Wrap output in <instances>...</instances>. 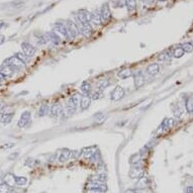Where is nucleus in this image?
Returning a JSON list of instances; mask_svg holds the SVG:
<instances>
[{"label":"nucleus","mask_w":193,"mask_h":193,"mask_svg":"<svg viewBox=\"0 0 193 193\" xmlns=\"http://www.w3.org/2000/svg\"><path fill=\"white\" fill-rule=\"evenodd\" d=\"M125 2L126 7L128 8L129 11L136 9V7H137V2H136V0H125Z\"/></svg>","instance_id":"obj_31"},{"label":"nucleus","mask_w":193,"mask_h":193,"mask_svg":"<svg viewBox=\"0 0 193 193\" xmlns=\"http://www.w3.org/2000/svg\"><path fill=\"white\" fill-rule=\"evenodd\" d=\"M144 2H145L146 4H152L153 2H154V0H143Z\"/></svg>","instance_id":"obj_48"},{"label":"nucleus","mask_w":193,"mask_h":193,"mask_svg":"<svg viewBox=\"0 0 193 193\" xmlns=\"http://www.w3.org/2000/svg\"><path fill=\"white\" fill-rule=\"evenodd\" d=\"M141 159H142L141 154H139V153H136V154L131 155V156L129 157L128 162L132 166H137V165H139V163L141 162Z\"/></svg>","instance_id":"obj_22"},{"label":"nucleus","mask_w":193,"mask_h":193,"mask_svg":"<svg viewBox=\"0 0 193 193\" xmlns=\"http://www.w3.org/2000/svg\"><path fill=\"white\" fill-rule=\"evenodd\" d=\"M70 156H71L70 150L63 149V150H61V152H60V154H59V161L61 163H64V162H66V161H68Z\"/></svg>","instance_id":"obj_19"},{"label":"nucleus","mask_w":193,"mask_h":193,"mask_svg":"<svg viewBox=\"0 0 193 193\" xmlns=\"http://www.w3.org/2000/svg\"><path fill=\"white\" fill-rule=\"evenodd\" d=\"M132 75H134V73H132V71L128 68L122 69V70H120L119 73H117V76L122 79H128L129 77H131Z\"/></svg>","instance_id":"obj_21"},{"label":"nucleus","mask_w":193,"mask_h":193,"mask_svg":"<svg viewBox=\"0 0 193 193\" xmlns=\"http://www.w3.org/2000/svg\"><path fill=\"white\" fill-rule=\"evenodd\" d=\"M149 183H150L149 178L147 177V176H144V175H143L142 177H140L139 179H138V182L136 184V187H137L138 189H145L146 187H148Z\"/></svg>","instance_id":"obj_16"},{"label":"nucleus","mask_w":193,"mask_h":193,"mask_svg":"<svg viewBox=\"0 0 193 193\" xmlns=\"http://www.w3.org/2000/svg\"><path fill=\"white\" fill-rule=\"evenodd\" d=\"M0 193H11V187L6 183H0Z\"/></svg>","instance_id":"obj_33"},{"label":"nucleus","mask_w":193,"mask_h":193,"mask_svg":"<svg viewBox=\"0 0 193 193\" xmlns=\"http://www.w3.org/2000/svg\"><path fill=\"white\" fill-rule=\"evenodd\" d=\"M90 103H91V98L89 95H82L81 96V99H80V108L82 109V110H86L89 106H90Z\"/></svg>","instance_id":"obj_14"},{"label":"nucleus","mask_w":193,"mask_h":193,"mask_svg":"<svg viewBox=\"0 0 193 193\" xmlns=\"http://www.w3.org/2000/svg\"><path fill=\"white\" fill-rule=\"evenodd\" d=\"M145 81H146V80H145V76H144V75L141 73V72L137 73L134 76V87H136L137 89L143 87V86L145 85Z\"/></svg>","instance_id":"obj_10"},{"label":"nucleus","mask_w":193,"mask_h":193,"mask_svg":"<svg viewBox=\"0 0 193 193\" xmlns=\"http://www.w3.org/2000/svg\"><path fill=\"white\" fill-rule=\"evenodd\" d=\"M97 153V148L95 146L93 147H89V148H86L83 152V156H84L85 159L90 160L93 159V157L95 156V154Z\"/></svg>","instance_id":"obj_12"},{"label":"nucleus","mask_w":193,"mask_h":193,"mask_svg":"<svg viewBox=\"0 0 193 193\" xmlns=\"http://www.w3.org/2000/svg\"><path fill=\"white\" fill-rule=\"evenodd\" d=\"M21 49L24 55H27L28 58L33 57L36 53V49L33 47V45L28 44V43H22L21 44Z\"/></svg>","instance_id":"obj_6"},{"label":"nucleus","mask_w":193,"mask_h":193,"mask_svg":"<svg viewBox=\"0 0 193 193\" xmlns=\"http://www.w3.org/2000/svg\"><path fill=\"white\" fill-rule=\"evenodd\" d=\"M81 91L83 92L84 95H89L91 91V84L89 82H83L81 85Z\"/></svg>","instance_id":"obj_26"},{"label":"nucleus","mask_w":193,"mask_h":193,"mask_svg":"<svg viewBox=\"0 0 193 193\" xmlns=\"http://www.w3.org/2000/svg\"><path fill=\"white\" fill-rule=\"evenodd\" d=\"M14 116V113H3L1 112L0 113V122L4 123V125H8V123L11 122Z\"/></svg>","instance_id":"obj_20"},{"label":"nucleus","mask_w":193,"mask_h":193,"mask_svg":"<svg viewBox=\"0 0 193 193\" xmlns=\"http://www.w3.org/2000/svg\"><path fill=\"white\" fill-rule=\"evenodd\" d=\"M14 147V144L13 143H8V144H4V146H2L1 147V149H10V148H13Z\"/></svg>","instance_id":"obj_42"},{"label":"nucleus","mask_w":193,"mask_h":193,"mask_svg":"<svg viewBox=\"0 0 193 193\" xmlns=\"http://www.w3.org/2000/svg\"><path fill=\"white\" fill-rule=\"evenodd\" d=\"M158 60H159V61H162V62L169 61V60H171V55L167 54V53H163L158 57Z\"/></svg>","instance_id":"obj_38"},{"label":"nucleus","mask_w":193,"mask_h":193,"mask_svg":"<svg viewBox=\"0 0 193 193\" xmlns=\"http://www.w3.org/2000/svg\"><path fill=\"white\" fill-rule=\"evenodd\" d=\"M5 64L9 65L10 67H12L14 70H21V69H24L25 67V64L21 60H19L16 56H12L10 58L6 59L5 61Z\"/></svg>","instance_id":"obj_1"},{"label":"nucleus","mask_w":193,"mask_h":193,"mask_svg":"<svg viewBox=\"0 0 193 193\" xmlns=\"http://www.w3.org/2000/svg\"><path fill=\"white\" fill-rule=\"evenodd\" d=\"M5 78H6V77H5L3 74H1V73H0V83H1V82H3L4 80H5Z\"/></svg>","instance_id":"obj_47"},{"label":"nucleus","mask_w":193,"mask_h":193,"mask_svg":"<svg viewBox=\"0 0 193 193\" xmlns=\"http://www.w3.org/2000/svg\"><path fill=\"white\" fill-rule=\"evenodd\" d=\"M184 54H185V52L183 51L182 47H177L174 49V51H173V57L176 58V59H180V58H182L184 56Z\"/></svg>","instance_id":"obj_24"},{"label":"nucleus","mask_w":193,"mask_h":193,"mask_svg":"<svg viewBox=\"0 0 193 193\" xmlns=\"http://www.w3.org/2000/svg\"><path fill=\"white\" fill-rule=\"evenodd\" d=\"M160 72V66L157 63H153V64H150L148 67H147V73L151 76H155Z\"/></svg>","instance_id":"obj_15"},{"label":"nucleus","mask_w":193,"mask_h":193,"mask_svg":"<svg viewBox=\"0 0 193 193\" xmlns=\"http://www.w3.org/2000/svg\"><path fill=\"white\" fill-rule=\"evenodd\" d=\"M0 107H1V103H0Z\"/></svg>","instance_id":"obj_51"},{"label":"nucleus","mask_w":193,"mask_h":193,"mask_svg":"<svg viewBox=\"0 0 193 193\" xmlns=\"http://www.w3.org/2000/svg\"><path fill=\"white\" fill-rule=\"evenodd\" d=\"M105 120V116L103 114H101V116H100V119H98L96 120V122H97V125H101V123L104 122Z\"/></svg>","instance_id":"obj_43"},{"label":"nucleus","mask_w":193,"mask_h":193,"mask_svg":"<svg viewBox=\"0 0 193 193\" xmlns=\"http://www.w3.org/2000/svg\"><path fill=\"white\" fill-rule=\"evenodd\" d=\"M181 47H182L183 51L185 52V53H191L193 51V45L191 43H185V44H183Z\"/></svg>","instance_id":"obj_35"},{"label":"nucleus","mask_w":193,"mask_h":193,"mask_svg":"<svg viewBox=\"0 0 193 193\" xmlns=\"http://www.w3.org/2000/svg\"><path fill=\"white\" fill-rule=\"evenodd\" d=\"M101 97H102V92L99 91V90H97V91H94L93 93L91 94L90 98L92 100H98V99L101 98Z\"/></svg>","instance_id":"obj_39"},{"label":"nucleus","mask_w":193,"mask_h":193,"mask_svg":"<svg viewBox=\"0 0 193 193\" xmlns=\"http://www.w3.org/2000/svg\"><path fill=\"white\" fill-rule=\"evenodd\" d=\"M54 33H56L59 37H64V39H67V37H69L67 27H66V25L63 24H55Z\"/></svg>","instance_id":"obj_3"},{"label":"nucleus","mask_w":193,"mask_h":193,"mask_svg":"<svg viewBox=\"0 0 193 193\" xmlns=\"http://www.w3.org/2000/svg\"><path fill=\"white\" fill-rule=\"evenodd\" d=\"M4 182L7 184L8 186L12 187L14 185H16L15 182V176H13L12 174H7L4 178Z\"/></svg>","instance_id":"obj_23"},{"label":"nucleus","mask_w":193,"mask_h":193,"mask_svg":"<svg viewBox=\"0 0 193 193\" xmlns=\"http://www.w3.org/2000/svg\"><path fill=\"white\" fill-rule=\"evenodd\" d=\"M15 56H16L17 58H18L19 60H21V61L24 62V64H27V63L30 62V58H28V57L27 56V55H24V53H17V54L15 55Z\"/></svg>","instance_id":"obj_36"},{"label":"nucleus","mask_w":193,"mask_h":193,"mask_svg":"<svg viewBox=\"0 0 193 193\" xmlns=\"http://www.w3.org/2000/svg\"><path fill=\"white\" fill-rule=\"evenodd\" d=\"M82 33L85 37H89L92 34V27L90 24H83L82 25Z\"/></svg>","instance_id":"obj_25"},{"label":"nucleus","mask_w":193,"mask_h":193,"mask_svg":"<svg viewBox=\"0 0 193 193\" xmlns=\"http://www.w3.org/2000/svg\"><path fill=\"white\" fill-rule=\"evenodd\" d=\"M125 193H138V191L134 189H128V190H125Z\"/></svg>","instance_id":"obj_45"},{"label":"nucleus","mask_w":193,"mask_h":193,"mask_svg":"<svg viewBox=\"0 0 193 193\" xmlns=\"http://www.w3.org/2000/svg\"><path fill=\"white\" fill-rule=\"evenodd\" d=\"M105 180H106V176H105L104 174H99V175H96V176L94 177V181H95V182L103 183Z\"/></svg>","instance_id":"obj_40"},{"label":"nucleus","mask_w":193,"mask_h":193,"mask_svg":"<svg viewBox=\"0 0 193 193\" xmlns=\"http://www.w3.org/2000/svg\"><path fill=\"white\" fill-rule=\"evenodd\" d=\"M88 189L95 193H103L106 191V186L100 182H91L88 184Z\"/></svg>","instance_id":"obj_5"},{"label":"nucleus","mask_w":193,"mask_h":193,"mask_svg":"<svg viewBox=\"0 0 193 193\" xmlns=\"http://www.w3.org/2000/svg\"><path fill=\"white\" fill-rule=\"evenodd\" d=\"M80 155H81V152H80V151H73V152H71V156L70 157L73 160H77L80 157Z\"/></svg>","instance_id":"obj_41"},{"label":"nucleus","mask_w":193,"mask_h":193,"mask_svg":"<svg viewBox=\"0 0 193 193\" xmlns=\"http://www.w3.org/2000/svg\"><path fill=\"white\" fill-rule=\"evenodd\" d=\"M186 106V110L189 112V113H193V99L192 98H187L185 102Z\"/></svg>","instance_id":"obj_32"},{"label":"nucleus","mask_w":193,"mask_h":193,"mask_svg":"<svg viewBox=\"0 0 193 193\" xmlns=\"http://www.w3.org/2000/svg\"><path fill=\"white\" fill-rule=\"evenodd\" d=\"M78 19L81 22V25L88 24L89 21H90V14H89L86 10H80L78 12Z\"/></svg>","instance_id":"obj_11"},{"label":"nucleus","mask_w":193,"mask_h":193,"mask_svg":"<svg viewBox=\"0 0 193 193\" xmlns=\"http://www.w3.org/2000/svg\"><path fill=\"white\" fill-rule=\"evenodd\" d=\"M66 27H67L69 37L75 39V37H76L79 34L78 27H77V24H75L73 21H71V19H68V21H67V24H66Z\"/></svg>","instance_id":"obj_2"},{"label":"nucleus","mask_w":193,"mask_h":193,"mask_svg":"<svg viewBox=\"0 0 193 193\" xmlns=\"http://www.w3.org/2000/svg\"><path fill=\"white\" fill-rule=\"evenodd\" d=\"M18 153H14V154H12V155H10V156H9V159L10 160H12V159H14V158H16L17 156H18Z\"/></svg>","instance_id":"obj_46"},{"label":"nucleus","mask_w":193,"mask_h":193,"mask_svg":"<svg viewBox=\"0 0 193 193\" xmlns=\"http://www.w3.org/2000/svg\"><path fill=\"white\" fill-rule=\"evenodd\" d=\"M14 72H15V70L12 68V67H10L9 65H3L1 68H0V73L1 74H3L5 77H10V76H12V75L14 74Z\"/></svg>","instance_id":"obj_18"},{"label":"nucleus","mask_w":193,"mask_h":193,"mask_svg":"<svg viewBox=\"0 0 193 193\" xmlns=\"http://www.w3.org/2000/svg\"><path fill=\"white\" fill-rule=\"evenodd\" d=\"M172 125H174V119H166L162 122V125H161L160 129H164L165 128H171Z\"/></svg>","instance_id":"obj_29"},{"label":"nucleus","mask_w":193,"mask_h":193,"mask_svg":"<svg viewBox=\"0 0 193 193\" xmlns=\"http://www.w3.org/2000/svg\"><path fill=\"white\" fill-rule=\"evenodd\" d=\"M90 21L95 25L101 24L102 21H101V16H100V12H98L97 10H94L93 12L90 14Z\"/></svg>","instance_id":"obj_17"},{"label":"nucleus","mask_w":193,"mask_h":193,"mask_svg":"<svg viewBox=\"0 0 193 193\" xmlns=\"http://www.w3.org/2000/svg\"><path fill=\"white\" fill-rule=\"evenodd\" d=\"M15 182L18 186H24L27 182V177L24 176H18V177H15Z\"/></svg>","instance_id":"obj_34"},{"label":"nucleus","mask_w":193,"mask_h":193,"mask_svg":"<svg viewBox=\"0 0 193 193\" xmlns=\"http://www.w3.org/2000/svg\"><path fill=\"white\" fill-rule=\"evenodd\" d=\"M159 1H166V0H159Z\"/></svg>","instance_id":"obj_50"},{"label":"nucleus","mask_w":193,"mask_h":193,"mask_svg":"<svg viewBox=\"0 0 193 193\" xmlns=\"http://www.w3.org/2000/svg\"><path fill=\"white\" fill-rule=\"evenodd\" d=\"M50 112V108H49L48 104H43L39 109V116H45Z\"/></svg>","instance_id":"obj_30"},{"label":"nucleus","mask_w":193,"mask_h":193,"mask_svg":"<svg viewBox=\"0 0 193 193\" xmlns=\"http://www.w3.org/2000/svg\"><path fill=\"white\" fill-rule=\"evenodd\" d=\"M4 42V36H0V44H2V43Z\"/></svg>","instance_id":"obj_49"},{"label":"nucleus","mask_w":193,"mask_h":193,"mask_svg":"<svg viewBox=\"0 0 193 193\" xmlns=\"http://www.w3.org/2000/svg\"><path fill=\"white\" fill-rule=\"evenodd\" d=\"M128 176L131 179H139L140 177L143 176V169L141 166H134L132 168L129 170Z\"/></svg>","instance_id":"obj_8"},{"label":"nucleus","mask_w":193,"mask_h":193,"mask_svg":"<svg viewBox=\"0 0 193 193\" xmlns=\"http://www.w3.org/2000/svg\"><path fill=\"white\" fill-rule=\"evenodd\" d=\"M123 96H125V89L122 86H116L110 93V98L114 101H119Z\"/></svg>","instance_id":"obj_4"},{"label":"nucleus","mask_w":193,"mask_h":193,"mask_svg":"<svg viewBox=\"0 0 193 193\" xmlns=\"http://www.w3.org/2000/svg\"><path fill=\"white\" fill-rule=\"evenodd\" d=\"M110 84V82H109L108 79H103V80H100V81L97 83V90L101 91L103 90L104 88H106L107 86Z\"/></svg>","instance_id":"obj_28"},{"label":"nucleus","mask_w":193,"mask_h":193,"mask_svg":"<svg viewBox=\"0 0 193 193\" xmlns=\"http://www.w3.org/2000/svg\"><path fill=\"white\" fill-rule=\"evenodd\" d=\"M185 192H186V193H193V186H188V187H186Z\"/></svg>","instance_id":"obj_44"},{"label":"nucleus","mask_w":193,"mask_h":193,"mask_svg":"<svg viewBox=\"0 0 193 193\" xmlns=\"http://www.w3.org/2000/svg\"><path fill=\"white\" fill-rule=\"evenodd\" d=\"M47 36H48V40L49 41H51L52 43H54L55 45H58L60 43V37L57 36L56 33H47Z\"/></svg>","instance_id":"obj_27"},{"label":"nucleus","mask_w":193,"mask_h":193,"mask_svg":"<svg viewBox=\"0 0 193 193\" xmlns=\"http://www.w3.org/2000/svg\"><path fill=\"white\" fill-rule=\"evenodd\" d=\"M62 106L59 103H55L50 108V115L52 117H57L62 113Z\"/></svg>","instance_id":"obj_13"},{"label":"nucleus","mask_w":193,"mask_h":193,"mask_svg":"<svg viewBox=\"0 0 193 193\" xmlns=\"http://www.w3.org/2000/svg\"><path fill=\"white\" fill-rule=\"evenodd\" d=\"M30 120V112L24 111L22 112L21 119H19L18 122H17V125H18V128H25L28 125Z\"/></svg>","instance_id":"obj_9"},{"label":"nucleus","mask_w":193,"mask_h":193,"mask_svg":"<svg viewBox=\"0 0 193 193\" xmlns=\"http://www.w3.org/2000/svg\"><path fill=\"white\" fill-rule=\"evenodd\" d=\"M100 16H101V21L105 24H107L111 19V12L107 4H104L102 6L101 10H100Z\"/></svg>","instance_id":"obj_7"},{"label":"nucleus","mask_w":193,"mask_h":193,"mask_svg":"<svg viewBox=\"0 0 193 193\" xmlns=\"http://www.w3.org/2000/svg\"><path fill=\"white\" fill-rule=\"evenodd\" d=\"M173 113H174V116L176 117V119H180L183 114V111L179 106H175V107L173 108Z\"/></svg>","instance_id":"obj_37"}]
</instances>
